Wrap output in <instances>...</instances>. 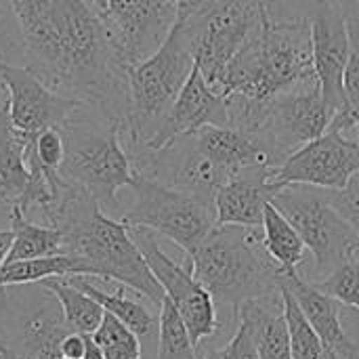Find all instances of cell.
<instances>
[{"label": "cell", "instance_id": "28", "mask_svg": "<svg viewBox=\"0 0 359 359\" xmlns=\"http://www.w3.org/2000/svg\"><path fill=\"white\" fill-rule=\"evenodd\" d=\"M280 297H282V307H284V318L288 324V334H290V349L292 359H328V351L311 324L307 322L303 309L299 307L297 299L292 292L280 282Z\"/></svg>", "mask_w": 359, "mask_h": 359}, {"label": "cell", "instance_id": "35", "mask_svg": "<svg viewBox=\"0 0 359 359\" xmlns=\"http://www.w3.org/2000/svg\"><path fill=\"white\" fill-rule=\"evenodd\" d=\"M88 337L80 332H67L59 343V355L65 359H84Z\"/></svg>", "mask_w": 359, "mask_h": 359}, {"label": "cell", "instance_id": "9", "mask_svg": "<svg viewBox=\"0 0 359 359\" xmlns=\"http://www.w3.org/2000/svg\"><path fill=\"white\" fill-rule=\"evenodd\" d=\"M269 202L299 231L320 276L326 278L339 265L359 257L358 233L332 206L326 189L286 185L273 191Z\"/></svg>", "mask_w": 359, "mask_h": 359}, {"label": "cell", "instance_id": "13", "mask_svg": "<svg viewBox=\"0 0 359 359\" xmlns=\"http://www.w3.org/2000/svg\"><path fill=\"white\" fill-rule=\"evenodd\" d=\"M99 15L114 48L133 67L154 55L179 19L177 0H103Z\"/></svg>", "mask_w": 359, "mask_h": 359}, {"label": "cell", "instance_id": "20", "mask_svg": "<svg viewBox=\"0 0 359 359\" xmlns=\"http://www.w3.org/2000/svg\"><path fill=\"white\" fill-rule=\"evenodd\" d=\"M236 311L240 320L248 324L261 359H292L284 307L276 309L271 297H265L248 301L240 305Z\"/></svg>", "mask_w": 359, "mask_h": 359}, {"label": "cell", "instance_id": "21", "mask_svg": "<svg viewBox=\"0 0 359 359\" xmlns=\"http://www.w3.org/2000/svg\"><path fill=\"white\" fill-rule=\"evenodd\" d=\"M72 332L59 303H42L21 324V359H53L59 355L61 339Z\"/></svg>", "mask_w": 359, "mask_h": 359}, {"label": "cell", "instance_id": "31", "mask_svg": "<svg viewBox=\"0 0 359 359\" xmlns=\"http://www.w3.org/2000/svg\"><path fill=\"white\" fill-rule=\"evenodd\" d=\"M313 286L337 303L359 311V257L339 265L326 276V280H318Z\"/></svg>", "mask_w": 359, "mask_h": 359}, {"label": "cell", "instance_id": "39", "mask_svg": "<svg viewBox=\"0 0 359 359\" xmlns=\"http://www.w3.org/2000/svg\"><path fill=\"white\" fill-rule=\"evenodd\" d=\"M8 109V93H6V86L0 78V111Z\"/></svg>", "mask_w": 359, "mask_h": 359}, {"label": "cell", "instance_id": "41", "mask_svg": "<svg viewBox=\"0 0 359 359\" xmlns=\"http://www.w3.org/2000/svg\"><path fill=\"white\" fill-rule=\"evenodd\" d=\"M328 359H339V358H337L334 353H330V351H328Z\"/></svg>", "mask_w": 359, "mask_h": 359}, {"label": "cell", "instance_id": "4", "mask_svg": "<svg viewBox=\"0 0 359 359\" xmlns=\"http://www.w3.org/2000/svg\"><path fill=\"white\" fill-rule=\"evenodd\" d=\"M187 261L196 280L219 305L238 309L280 290L282 273L255 227L217 225Z\"/></svg>", "mask_w": 359, "mask_h": 359}, {"label": "cell", "instance_id": "17", "mask_svg": "<svg viewBox=\"0 0 359 359\" xmlns=\"http://www.w3.org/2000/svg\"><path fill=\"white\" fill-rule=\"evenodd\" d=\"M271 168L257 166L233 175L215 196L217 225H242L259 229L263 225L265 206L273 196L269 185Z\"/></svg>", "mask_w": 359, "mask_h": 359}, {"label": "cell", "instance_id": "11", "mask_svg": "<svg viewBox=\"0 0 359 359\" xmlns=\"http://www.w3.org/2000/svg\"><path fill=\"white\" fill-rule=\"evenodd\" d=\"M133 240L141 248L151 273L160 282L164 297L177 307L181 313L194 347L200 345V341L212 337L219 328L215 301L208 294V290L196 280L191 271V263L179 265L175 263L156 242L154 231L143 227H130Z\"/></svg>", "mask_w": 359, "mask_h": 359}, {"label": "cell", "instance_id": "24", "mask_svg": "<svg viewBox=\"0 0 359 359\" xmlns=\"http://www.w3.org/2000/svg\"><path fill=\"white\" fill-rule=\"evenodd\" d=\"M263 246L267 255L273 259L282 276L297 273V267L305 261L307 246L301 240L299 231L292 227V223L271 204L267 202L265 215H263Z\"/></svg>", "mask_w": 359, "mask_h": 359}, {"label": "cell", "instance_id": "5", "mask_svg": "<svg viewBox=\"0 0 359 359\" xmlns=\"http://www.w3.org/2000/svg\"><path fill=\"white\" fill-rule=\"evenodd\" d=\"M196 65L191 38L183 15L162 46L128 69L130 107L122 128V143L128 154L145 149L162 128L183 84Z\"/></svg>", "mask_w": 359, "mask_h": 359}, {"label": "cell", "instance_id": "32", "mask_svg": "<svg viewBox=\"0 0 359 359\" xmlns=\"http://www.w3.org/2000/svg\"><path fill=\"white\" fill-rule=\"evenodd\" d=\"M349 59L343 74V93L347 101L345 111H359V27L349 23Z\"/></svg>", "mask_w": 359, "mask_h": 359}, {"label": "cell", "instance_id": "36", "mask_svg": "<svg viewBox=\"0 0 359 359\" xmlns=\"http://www.w3.org/2000/svg\"><path fill=\"white\" fill-rule=\"evenodd\" d=\"M339 4L343 6L349 23H353V25L359 27V0H339Z\"/></svg>", "mask_w": 359, "mask_h": 359}, {"label": "cell", "instance_id": "3", "mask_svg": "<svg viewBox=\"0 0 359 359\" xmlns=\"http://www.w3.org/2000/svg\"><path fill=\"white\" fill-rule=\"evenodd\" d=\"M282 2L278 0L261 29L227 63L212 86L219 95L273 101L318 80L309 17H286Z\"/></svg>", "mask_w": 359, "mask_h": 359}, {"label": "cell", "instance_id": "42", "mask_svg": "<svg viewBox=\"0 0 359 359\" xmlns=\"http://www.w3.org/2000/svg\"><path fill=\"white\" fill-rule=\"evenodd\" d=\"M53 359H65V358H61V355H57V358H53Z\"/></svg>", "mask_w": 359, "mask_h": 359}, {"label": "cell", "instance_id": "23", "mask_svg": "<svg viewBox=\"0 0 359 359\" xmlns=\"http://www.w3.org/2000/svg\"><path fill=\"white\" fill-rule=\"evenodd\" d=\"M29 183V168L23 156V137L15 133L8 109L0 111V206H15Z\"/></svg>", "mask_w": 359, "mask_h": 359}, {"label": "cell", "instance_id": "16", "mask_svg": "<svg viewBox=\"0 0 359 359\" xmlns=\"http://www.w3.org/2000/svg\"><path fill=\"white\" fill-rule=\"evenodd\" d=\"M208 124L225 126L227 124V105H225V97L219 95L208 84L200 65L196 63L187 82L183 84L181 93L177 97L175 105L170 107L162 128L158 130V135L151 139V143L145 149L158 151L168 141H172L181 135L196 133Z\"/></svg>", "mask_w": 359, "mask_h": 359}, {"label": "cell", "instance_id": "8", "mask_svg": "<svg viewBox=\"0 0 359 359\" xmlns=\"http://www.w3.org/2000/svg\"><path fill=\"white\" fill-rule=\"evenodd\" d=\"M130 189L135 191V204L120 221L128 227H143L168 238L187 257L217 227L215 204L200 196L143 175H135Z\"/></svg>", "mask_w": 359, "mask_h": 359}, {"label": "cell", "instance_id": "2", "mask_svg": "<svg viewBox=\"0 0 359 359\" xmlns=\"http://www.w3.org/2000/svg\"><path fill=\"white\" fill-rule=\"evenodd\" d=\"M46 225L61 231L63 252L82 259L93 278L118 282L137 290L154 305H162L164 290L133 240L130 227L109 219L86 189L67 183Z\"/></svg>", "mask_w": 359, "mask_h": 359}, {"label": "cell", "instance_id": "34", "mask_svg": "<svg viewBox=\"0 0 359 359\" xmlns=\"http://www.w3.org/2000/svg\"><path fill=\"white\" fill-rule=\"evenodd\" d=\"M223 349H225L227 359H261L257 343H255V337H252L248 324L242 322V320L238 322L236 334L231 337V341Z\"/></svg>", "mask_w": 359, "mask_h": 359}, {"label": "cell", "instance_id": "1", "mask_svg": "<svg viewBox=\"0 0 359 359\" xmlns=\"http://www.w3.org/2000/svg\"><path fill=\"white\" fill-rule=\"evenodd\" d=\"M27 67L50 88L78 99L124 128L130 107L128 65L90 0H8Z\"/></svg>", "mask_w": 359, "mask_h": 359}, {"label": "cell", "instance_id": "30", "mask_svg": "<svg viewBox=\"0 0 359 359\" xmlns=\"http://www.w3.org/2000/svg\"><path fill=\"white\" fill-rule=\"evenodd\" d=\"M105 359H141L139 337L120 320L105 313L101 326L90 337Z\"/></svg>", "mask_w": 359, "mask_h": 359}, {"label": "cell", "instance_id": "14", "mask_svg": "<svg viewBox=\"0 0 359 359\" xmlns=\"http://www.w3.org/2000/svg\"><path fill=\"white\" fill-rule=\"evenodd\" d=\"M0 78L8 93V120L15 133L36 135L61 126L82 101L50 88L27 65H13L0 59Z\"/></svg>", "mask_w": 359, "mask_h": 359}, {"label": "cell", "instance_id": "38", "mask_svg": "<svg viewBox=\"0 0 359 359\" xmlns=\"http://www.w3.org/2000/svg\"><path fill=\"white\" fill-rule=\"evenodd\" d=\"M84 359H105L103 358V353H101V349L95 345V341L88 337V345H86V355Z\"/></svg>", "mask_w": 359, "mask_h": 359}, {"label": "cell", "instance_id": "18", "mask_svg": "<svg viewBox=\"0 0 359 359\" xmlns=\"http://www.w3.org/2000/svg\"><path fill=\"white\" fill-rule=\"evenodd\" d=\"M280 282L292 292L307 322L324 343L326 351L334 353L339 359H359V345L347 337L341 324V311H339L341 303L318 290L313 284L301 280L299 273L282 276Z\"/></svg>", "mask_w": 359, "mask_h": 359}, {"label": "cell", "instance_id": "29", "mask_svg": "<svg viewBox=\"0 0 359 359\" xmlns=\"http://www.w3.org/2000/svg\"><path fill=\"white\" fill-rule=\"evenodd\" d=\"M158 359H196V347L177 307L164 297L158 320Z\"/></svg>", "mask_w": 359, "mask_h": 359}, {"label": "cell", "instance_id": "33", "mask_svg": "<svg viewBox=\"0 0 359 359\" xmlns=\"http://www.w3.org/2000/svg\"><path fill=\"white\" fill-rule=\"evenodd\" d=\"M332 206L341 212V217L353 227L359 238V172L347 183V187L337 191H326Z\"/></svg>", "mask_w": 359, "mask_h": 359}, {"label": "cell", "instance_id": "19", "mask_svg": "<svg viewBox=\"0 0 359 359\" xmlns=\"http://www.w3.org/2000/svg\"><path fill=\"white\" fill-rule=\"evenodd\" d=\"M196 139H198L200 149L229 179L246 168H257V166L276 168V162L269 149L261 141H257L255 137L238 128L208 124L196 130Z\"/></svg>", "mask_w": 359, "mask_h": 359}, {"label": "cell", "instance_id": "12", "mask_svg": "<svg viewBox=\"0 0 359 359\" xmlns=\"http://www.w3.org/2000/svg\"><path fill=\"white\" fill-rule=\"evenodd\" d=\"M332 122V111L324 99L320 82H309L276 97L257 141L273 156L276 168L299 147L322 137Z\"/></svg>", "mask_w": 359, "mask_h": 359}, {"label": "cell", "instance_id": "27", "mask_svg": "<svg viewBox=\"0 0 359 359\" xmlns=\"http://www.w3.org/2000/svg\"><path fill=\"white\" fill-rule=\"evenodd\" d=\"M67 282H72L76 288H80L82 292H86L88 297H93L105 313L114 316L116 320H120L122 324H126L137 337H147L154 326H156V320L154 316L143 307L139 305L137 301L124 297V292H114V294H107V292H101L97 286H93L84 276H65Z\"/></svg>", "mask_w": 359, "mask_h": 359}, {"label": "cell", "instance_id": "26", "mask_svg": "<svg viewBox=\"0 0 359 359\" xmlns=\"http://www.w3.org/2000/svg\"><path fill=\"white\" fill-rule=\"evenodd\" d=\"M40 284L59 303L72 332H80L86 337L95 334V330L103 322L105 311L93 297L76 288L72 282H67V278H48Z\"/></svg>", "mask_w": 359, "mask_h": 359}, {"label": "cell", "instance_id": "25", "mask_svg": "<svg viewBox=\"0 0 359 359\" xmlns=\"http://www.w3.org/2000/svg\"><path fill=\"white\" fill-rule=\"evenodd\" d=\"M65 276L93 278L88 265L82 259L61 252V255H53V257H44V259L2 263L0 265V290L11 288V286L44 282L48 278H65Z\"/></svg>", "mask_w": 359, "mask_h": 359}, {"label": "cell", "instance_id": "37", "mask_svg": "<svg viewBox=\"0 0 359 359\" xmlns=\"http://www.w3.org/2000/svg\"><path fill=\"white\" fill-rule=\"evenodd\" d=\"M11 242H13L11 229H0V265L4 263V259H6V255H8Z\"/></svg>", "mask_w": 359, "mask_h": 359}, {"label": "cell", "instance_id": "6", "mask_svg": "<svg viewBox=\"0 0 359 359\" xmlns=\"http://www.w3.org/2000/svg\"><path fill=\"white\" fill-rule=\"evenodd\" d=\"M65 139L61 177L86 189L101 208H109L122 187H130L135 170L122 143V128L86 103L59 126Z\"/></svg>", "mask_w": 359, "mask_h": 359}, {"label": "cell", "instance_id": "10", "mask_svg": "<svg viewBox=\"0 0 359 359\" xmlns=\"http://www.w3.org/2000/svg\"><path fill=\"white\" fill-rule=\"evenodd\" d=\"M359 172V137L328 128L322 137L290 154L278 168H271L273 191L286 185H309L326 191L347 187Z\"/></svg>", "mask_w": 359, "mask_h": 359}, {"label": "cell", "instance_id": "43", "mask_svg": "<svg viewBox=\"0 0 359 359\" xmlns=\"http://www.w3.org/2000/svg\"><path fill=\"white\" fill-rule=\"evenodd\" d=\"M358 137H359V128H358Z\"/></svg>", "mask_w": 359, "mask_h": 359}, {"label": "cell", "instance_id": "7", "mask_svg": "<svg viewBox=\"0 0 359 359\" xmlns=\"http://www.w3.org/2000/svg\"><path fill=\"white\" fill-rule=\"evenodd\" d=\"M276 4L278 0H204L189 11H179L191 38L196 63L210 86L261 29Z\"/></svg>", "mask_w": 359, "mask_h": 359}, {"label": "cell", "instance_id": "40", "mask_svg": "<svg viewBox=\"0 0 359 359\" xmlns=\"http://www.w3.org/2000/svg\"><path fill=\"white\" fill-rule=\"evenodd\" d=\"M204 0H177V4H179V11H189V8H194V6H198V4H202Z\"/></svg>", "mask_w": 359, "mask_h": 359}, {"label": "cell", "instance_id": "15", "mask_svg": "<svg viewBox=\"0 0 359 359\" xmlns=\"http://www.w3.org/2000/svg\"><path fill=\"white\" fill-rule=\"evenodd\" d=\"M313 69L332 118L347 109L343 74L349 59V19L339 0H313L309 11Z\"/></svg>", "mask_w": 359, "mask_h": 359}, {"label": "cell", "instance_id": "22", "mask_svg": "<svg viewBox=\"0 0 359 359\" xmlns=\"http://www.w3.org/2000/svg\"><path fill=\"white\" fill-rule=\"evenodd\" d=\"M11 233L13 242L4 263L44 259L63 252V236L57 227L38 225L23 215L19 206H11Z\"/></svg>", "mask_w": 359, "mask_h": 359}]
</instances>
